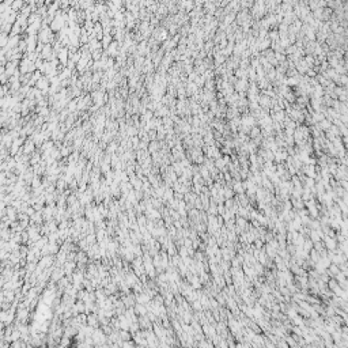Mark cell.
<instances>
[{"label": "cell", "instance_id": "6da1fadb", "mask_svg": "<svg viewBox=\"0 0 348 348\" xmlns=\"http://www.w3.org/2000/svg\"><path fill=\"white\" fill-rule=\"evenodd\" d=\"M36 69V64L30 61L27 57H23V60L20 61V65H19V71L22 74H32L33 71Z\"/></svg>", "mask_w": 348, "mask_h": 348}, {"label": "cell", "instance_id": "7a4b0ae2", "mask_svg": "<svg viewBox=\"0 0 348 348\" xmlns=\"http://www.w3.org/2000/svg\"><path fill=\"white\" fill-rule=\"evenodd\" d=\"M36 86L38 87V90L46 91V90H48V87H49V83H48V78H42V76H41L40 79L37 80Z\"/></svg>", "mask_w": 348, "mask_h": 348}, {"label": "cell", "instance_id": "3957f363", "mask_svg": "<svg viewBox=\"0 0 348 348\" xmlns=\"http://www.w3.org/2000/svg\"><path fill=\"white\" fill-rule=\"evenodd\" d=\"M59 59H60V61H61V64H65L67 63V60H68V51L67 49H61V51L59 52Z\"/></svg>", "mask_w": 348, "mask_h": 348}, {"label": "cell", "instance_id": "277c9868", "mask_svg": "<svg viewBox=\"0 0 348 348\" xmlns=\"http://www.w3.org/2000/svg\"><path fill=\"white\" fill-rule=\"evenodd\" d=\"M7 44H8V36L4 34V33H0V48H1V49L6 48Z\"/></svg>", "mask_w": 348, "mask_h": 348}, {"label": "cell", "instance_id": "5b68a950", "mask_svg": "<svg viewBox=\"0 0 348 348\" xmlns=\"http://www.w3.org/2000/svg\"><path fill=\"white\" fill-rule=\"evenodd\" d=\"M23 6H25V3L20 0V1H15V3H12L11 4V10L12 11H18V8H23Z\"/></svg>", "mask_w": 348, "mask_h": 348}, {"label": "cell", "instance_id": "8992f818", "mask_svg": "<svg viewBox=\"0 0 348 348\" xmlns=\"http://www.w3.org/2000/svg\"><path fill=\"white\" fill-rule=\"evenodd\" d=\"M110 36H103V40H102V44H103V48H107V45H110Z\"/></svg>", "mask_w": 348, "mask_h": 348}, {"label": "cell", "instance_id": "52a82bcc", "mask_svg": "<svg viewBox=\"0 0 348 348\" xmlns=\"http://www.w3.org/2000/svg\"><path fill=\"white\" fill-rule=\"evenodd\" d=\"M101 55H102V53H101V51H95V52H93V57H94L95 60L99 59V57H101Z\"/></svg>", "mask_w": 348, "mask_h": 348}, {"label": "cell", "instance_id": "ba28073f", "mask_svg": "<svg viewBox=\"0 0 348 348\" xmlns=\"http://www.w3.org/2000/svg\"><path fill=\"white\" fill-rule=\"evenodd\" d=\"M4 72H6V68H4V67H1V65H0V76L3 75Z\"/></svg>", "mask_w": 348, "mask_h": 348}]
</instances>
